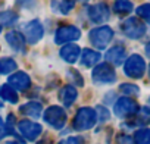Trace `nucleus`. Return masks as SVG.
I'll return each instance as SVG.
<instances>
[{
  "mask_svg": "<svg viewBox=\"0 0 150 144\" xmlns=\"http://www.w3.org/2000/svg\"><path fill=\"white\" fill-rule=\"evenodd\" d=\"M97 122V113L93 107H81L77 110L74 118V129L87 131L91 129Z\"/></svg>",
  "mask_w": 150,
  "mask_h": 144,
  "instance_id": "f257e3e1",
  "label": "nucleus"
},
{
  "mask_svg": "<svg viewBox=\"0 0 150 144\" xmlns=\"http://www.w3.org/2000/svg\"><path fill=\"white\" fill-rule=\"evenodd\" d=\"M88 38H90V43L96 49L103 50L112 41V38H113V30L110 27H106V25L105 27H97V28H94V30L90 31Z\"/></svg>",
  "mask_w": 150,
  "mask_h": 144,
  "instance_id": "f03ea898",
  "label": "nucleus"
},
{
  "mask_svg": "<svg viewBox=\"0 0 150 144\" xmlns=\"http://www.w3.org/2000/svg\"><path fill=\"white\" fill-rule=\"evenodd\" d=\"M124 72L129 78L138 80L146 72V62L140 54H131L124 63Z\"/></svg>",
  "mask_w": 150,
  "mask_h": 144,
  "instance_id": "7ed1b4c3",
  "label": "nucleus"
},
{
  "mask_svg": "<svg viewBox=\"0 0 150 144\" xmlns=\"http://www.w3.org/2000/svg\"><path fill=\"white\" fill-rule=\"evenodd\" d=\"M91 80L96 84H112L116 81V72L112 65L109 63H100L96 65L91 72Z\"/></svg>",
  "mask_w": 150,
  "mask_h": 144,
  "instance_id": "20e7f679",
  "label": "nucleus"
},
{
  "mask_svg": "<svg viewBox=\"0 0 150 144\" xmlns=\"http://www.w3.org/2000/svg\"><path fill=\"white\" fill-rule=\"evenodd\" d=\"M43 118H44V122L49 124L54 129H62L65 126V124H66V119H68L65 109L60 107V106H50V107H47L44 115H43Z\"/></svg>",
  "mask_w": 150,
  "mask_h": 144,
  "instance_id": "39448f33",
  "label": "nucleus"
},
{
  "mask_svg": "<svg viewBox=\"0 0 150 144\" xmlns=\"http://www.w3.org/2000/svg\"><path fill=\"white\" fill-rule=\"evenodd\" d=\"M121 30L128 38H132V40L141 38L146 34V25L138 18H127L121 24Z\"/></svg>",
  "mask_w": 150,
  "mask_h": 144,
  "instance_id": "423d86ee",
  "label": "nucleus"
},
{
  "mask_svg": "<svg viewBox=\"0 0 150 144\" xmlns=\"http://www.w3.org/2000/svg\"><path fill=\"white\" fill-rule=\"evenodd\" d=\"M22 31H24L25 41L30 44H37L44 35V27L38 19H33V21L24 24Z\"/></svg>",
  "mask_w": 150,
  "mask_h": 144,
  "instance_id": "0eeeda50",
  "label": "nucleus"
},
{
  "mask_svg": "<svg viewBox=\"0 0 150 144\" xmlns=\"http://www.w3.org/2000/svg\"><path fill=\"white\" fill-rule=\"evenodd\" d=\"M81 37V30H78L74 25H62L54 32V43L56 44H65L75 41Z\"/></svg>",
  "mask_w": 150,
  "mask_h": 144,
  "instance_id": "6e6552de",
  "label": "nucleus"
},
{
  "mask_svg": "<svg viewBox=\"0 0 150 144\" xmlns=\"http://www.w3.org/2000/svg\"><path fill=\"white\" fill-rule=\"evenodd\" d=\"M18 131H19V134H21L25 140H28V141H35V140L40 137V134L43 132V126H41L40 124L34 122V121H27V119H24V121L18 122Z\"/></svg>",
  "mask_w": 150,
  "mask_h": 144,
  "instance_id": "1a4fd4ad",
  "label": "nucleus"
},
{
  "mask_svg": "<svg viewBox=\"0 0 150 144\" xmlns=\"http://www.w3.org/2000/svg\"><path fill=\"white\" fill-rule=\"evenodd\" d=\"M113 112L118 118H128V116L135 115L138 112V104L129 97H121L115 103Z\"/></svg>",
  "mask_w": 150,
  "mask_h": 144,
  "instance_id": "9d476101",
  "label": "nucleus"
},
{
  "mask_svg": "<svg viewBox=\"0 0 150 144\" xmlns=\"http://www.w3.org/2000/svg\"><path fill=\"white\" fill-rule=\"evenodd\" d=\"M8 85H11L13 90H19V91H27L31 87V78L27 72H15L8 78Z\"/></svg>",
  "mask_w": 150,
  "mask_h": 144,
  "instance_id": "9b49d317",
  "label": "nucleus"
},
{
  "mask_svg": "<svg viewBox=\"0 0 150 144\" xmlns=\"http://www.w3.org/2000/svg\"><path fill=\"white\" fill-rule=\"evenodd\" d=\"M87 13H88V18L94 24H103L110 16V11H109V8L105 3H97V5L90 6L88 11H87Z\"/></svg>",
  "mask_w": 150,
  "mask_h": 144,
  "instance_id": "f8f14e48",
  "label": "nucleus"
},
{
  "mask_svg": "<svg viewBox=\"0 0 150 144\" xmlns=\"http://www.w3.org/2000/svg\"><path fill=\"white\" fill-rule=\"evenodd\" d=\"M125 56H127V53H125V47L121 46V44H116V46L110 47V49L106 52L105 59H106L109 63H112L113 66H119V65L124 63Z\"/></svg>",
  "mask_w": 150,
  "mask_h": 144,
  "instance_id": "ddd939ff",
  "label": "nucleus"
},
{
  "mask_svg": "<svg viewBox=\"0 0 150 144\" xmlns=\"http://www.w3.org/2000/svg\"><path fill=\"white\" fill-rule=\"evenodd\" d=\"M80 54H81V49L75 43H69L60 49V57L68 63H75Z\"/></svg>",
  "mask_w": 150,
  "mask_h": 144,
  "instance_id": "4468645a",
  "label": "nucleus"
},
{
  "mask_svg": "<svg viewBox=\"0 0 150 144\" xmlns=\"http://www.w3.org/2000/svg\"><path fill=\"white\" fill-rule=\"evenodd\" d=\"M6 41L15 52H18V53L25 52V38L19 31H9L6 34Z\"/></svg>",
  "mask_w": 150,
  "mask_h": 144,
  "instance_id": "2eb2a0df",
  "label": "nucleus"
},
{
  "mask_svg": "<svg viewBox=\"0 0 150 144\" xmlns=\"http://www.w3.org/2000/svg\"><path fill=\"white\" fill-rule=\"evenodd\" d=\"M77 97H78V91H77V88H75L74 85H65V87L59 91V99H60V102H62L66 107L72 106L74 102L77 100Z\"/></svg>",
  "mask_w": 150,
  "mask_h": 144,
  "instance_id": "dca6fc26",
  "label": "nucleus"
},
{
  "mask_svg": "<svg viewBox=\"0 0 150 144\" xmlns=\"http://www.w3.org/2000/svg\"><path fill=\"white\" fill-rule=\"evenodd\" d=\"M19 112L22 115H25V116L37 119V118H40V115L43 112V106L38 102H28V103H25V104H22L19 107Z\"/></svg>",
  "mask_w": 150,
  "mask_h": 144,
  "instance_id": "f3484780",
  "label": "nucleus"
},
{
  "mask_svg": "<svg viewBox=\"0 0 150 144\" xmlns=\"http://www.w3.org/2000/svg\"><path fill=\"white\" fill-rule=\"evenodd\" d=\"M99 60H100L99 52H96L93 49H83L81 50V65H84L86 68L94 66Z\"/></svg>",
  "mask_w": 150,
  "mask_h": 144,
  "instance_id": "a211bd4d",
  "label": "nucleus"
},
{
  "mask_svg": "<svg viewBox=\"0 0 150 144\" xmlns=\"http://www.w3.org/2000/svg\"><path fill=\"white\" fill-rule=\"evenodd\" d=\"M0 97H2L3 100L9 102V103H18V94H16V90H13L11 85L5 84L0 87Z\"/></svg>",
  "mask_w": 150,
  "mask_h": 144,
  "instance_id": "6ab92c4d",
  "label": "nucleus"
},
{
  "mask_svg": "<svg viewBox=\"0 0 150 144\" xmlns=\"http://www.w3.org/2000/svg\"><path fill=\"white\" fill-rule=\"evenodd\" d=\"M75 6V0H53V9L59 11L60 13H69Z\"/></svg>",
  "mask_w": 150,
  "mask_h": 144,
  "instance_id": "aec40b11",
  "label": "nucleus"
},
{
  "mask_svg": "<svg viewBox=\"0 0 150 144\" xmlns=\"http://www.w3.org/2000/svg\"><path fill=\"white\" fill-rule=\"evenodd\" d=\"M132 141L135 144H150V128H140L134 132Z\"/></svg>",
  "mask_w": 150,
  "mask_h": 144,
  "instance_id": "412c9836",
  "label": "nucleus"
},
{
  "mask_svg": "<svg viewBox=\"0 0 150 144\" xmlns=\"http://www.w3.org/2000/svg\"><path fill=\"white\" fill-rule=\"evenodd\" d=\"M113 11L119 15H127L132 11V3L129 0H115L113 2Z\"/></svg>",
  "mask_w": 150,
  "mask_h": 144,
  "instance_id": "4be33fe9",
  "label": "nucleus"
},
{
  "mask_svg": "<svg viewBox=\"0 0 150 144\" xmlns=\"http://www.w3.org/2000/svg\"><path fill=\"white\" fill-rule=\"evenodd\" d=\"M18 21V15L12 11H3L0 12V25L2 27H11Z\"/></svg>",
  "mask_w": 150,
  "mask_h": 144,
  "instance_id": "5701e85b",
  "label": "nucleus"
},
{
  "mask_svg": "<svg viewBox=\"0 0 150 144\" xmlns=\"http://www.w3.org/2000/svg\"><path fill=\"white\" fill-rule=\"evenodd\" d=\"M16 62L11 57H0V74H11L16 69Z\"/></svg>",
  "mask_w": 150,
  "mask_h": 144,
  "instance_id": "b1692460",
  "label": "nucleus"
},
{
  "mask_svg": "<svg viewBox=\"0 0 150 144\" xmlns=\"http://www.w3.org/2000/svg\"><path fill=\"white\" fill-rule=\"evenodd\" d=\"M137 125H147L150 122V109L149 107H141L137 112Z\"/></svg>",
  "mask_w": 150,
  "mask_h": 144,
  "instance_id": "393cba45",
  "label": "nucleus"
},
{
  "mask_svg": "<svg viewBox=\"0 0 150 144\" xmlns=\"http://www.w3.org/2000/svg\"><path fill=\"white\" fill-rule=\"evenodd\" d=\"M119 90H121L125 96H138V94H140V88H138L135 84H128V83L121 84Z\"/></svg>",
  "mask_w": 150,
  "mask_h": 144,
  "instance_id": "a878e982",
  "label": "nucleus"
},
{
  "mask_svg": "<svg viewBox=\"0 0 150 144\" xmlns=\"http://www.w3.org/2000/svg\"><path fill=\"white\" fill-rule=\"evenodd\" d=\"M137 15L144 19L147 24H150V5L146 3V5H141L140 8H137Z\"/></svg>",
  "mask_w": 150,
  "mask_h": 144,
  "instance_id": "bb28decb",
  "label": "nucleus"
},
{
  "mask_svg": "<svg viewBox=\"0 0 150 144\" xmlns=\"http://www.w3.org/2000/svg\"><path fill=\"white\" fill-rule=\"evenodd\" d=\"M71 77V80L77 84V85H84V80L83 77H80V72L78 71H74V69H69L68 71V78Z\"/></svg>",
  "mask_w": 150,
  "mask_h": 144,
  "instance_id": "cd10ccee",
  "label": "nucleus"
},
{
  "mask_svg": "<svg viewBox=\"0 0 150 144\" xmlns=\"http://www.w3.org/2000/svg\"><path fill=\"white\" fill-rule=\"evenodd\" d=\"M94 110H96V113H97V121H102V122H103V121H108L109 116H110V115H109V110H108L106 107H103V106H97Z\"/></svg>",
  "mask_w": 150,
  "mask_h": 144,
  "instance_id": "c85d7f7f",
  "label": "nucleus"
},
{
  "mask_svg": "<svg viewBox=\"0 0 150 144\" xmlns=\"http://www.w3.org/2000/svg\"><path fill=\"white\" fill-rule=\"evenodd\" d=\"M59 144H84V138L83 137H69V138L60 141Z\"/></svg>",
  "mask_w": 150,
  "mask_h": 144,
  "instance_id": "c756f323",
  "label": "nucleus"
},
{
  "mask_svg": "<svg viewBox=\"0 0 150 144\" xmlns=\"http://www.w3.org/2000/svg\"><path fill=\"white\" fill-rule=\"evenodd\" d=\"M16 3L21 5V8H31L35 5V0H16Z\"/></svg>",
  "mask_w": 150,
  "mask_h": 144,
  "instance_id": "7c9ffc66",
  "label": "nucleus"
},
{
  "mask_svg": "<svg viewBox=\"0 0 150 144\" xmlns=\"http://www.w3.org/2000/svg\"><path fill=\"white\" fill-rule=\"evenodd\" d=\"M119 141H121V144H132V143H134V141H132L129 137H127V135H125V137H121Z\"/></svg>",
  "mask_w": 150,
  "mask_h": 144,
  "instance_id": "2f4dec72",
  "label": "nucleus"
},
{
  "mask_svg": "<svg viewBox=\"0 0 150 144\" xmlns=\"http://www.w3.org/2000/svg\"><path fill=\"white\" fill-rule=\"evenodd\" d=\"M6 131H5V128H2V126H0V140H3L5 137H6Z\"/></svg>",
  "mask_w": 150,
  "mask_h": 144,
  "instance_id": "473e14b6",
  "label": "nucleus"
},
{
  "mask_svg": "<svg viewBox=\"0 0 150 144\" xmlns=\"http://www.w3.org/2000/svg\"><path fill=\"white\" fill-rule=\"evenodd\" d=\"M8 144H24L22 141H19V140H12V141H9Z\"/></svg>",
  "mask_w": 150,
  "mask_h": 144,
  "instance_id": "72a5a7b5",
  "label": "nucleus"
},
{
  "mask_svg": "<svg viewBox=\"0 0 150 144\" xmlns=\"http://www.w3.org/2000/svg\"><path fill=\"white\" fill-rule=\"evenodd\" d=\"M146 54H147V56H150V43L146 46Z\"/></svg>",
  "mask_w": 150,
  "mask_h": 144,
  "instance_id": "f704fd0d",
  "label": "nucleus"
},
{
  "mask_svg": "<svg viewBox=\"0 0 150 144\" xmlns=\"http://www.w3.org/2000/svg\"><path fill=\"white\" fill-rule=\"evenodd\" d=\"M149 77H150V66H149Z\"/></svg>",
  "mask_w": 150,
  "mask_h": 144,
  "instance_id": "c9c22d12",
  "label": "nucleus"
},
{
  "mask_svg": "<svg viewBox=\"0 0 150 144\" xmlns=\"http://www.w3.org/2000/svg\"><path fill=\"white\" fill-rule=\"evenodd\" d=\"M83 2H87V0H83Z\"/></svg>",
  "mask_w": 150,
  "mask_h": 144,
  "instance_id": "e433bc0d",
  "label": "nucleus"
}]
</instances>
